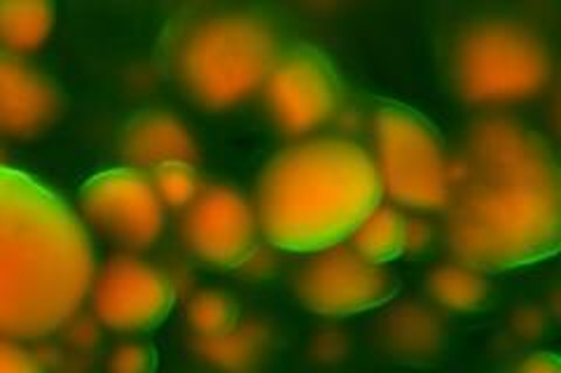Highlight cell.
<instances>
[{"label": "cell", "mask_w": 561, "mask_h": 373, "mask_svg": "<svg viewBox=\"0 0 561 373\" xmlns=\"http://www.w3.org/2000/svg\"><path fill=\"white\" fill-rule=\"evenodd\" d=\"M454 259L494 273L557 253L561 175L548 140L511 115H484L449 156L440 210Z\"/></svg>", "instance_id": "6da1fadb"}, {"label": "cell", "mask_w": 561, "mask_h": 373, "mask_svg": "<svg viewBox=\"0 0 561 373\" xmlns=\"http://www.w3.org/2000/svg\"><path fill=\"white\" fill-rule=\"evenodd\" d=\"M94 276L82 220L35 177L0 164V336L31 341L61 331Z\"/></svg>", "instance_id": "7a4b0ae2"}, {"label": "cell", "mask_w": 561, "mask_h": 373, "mask_svg": "<svg viewBox=\"0 0 561 373\" xmlns=\"http://www.w3.org/2000/svg\"><path fill=\"white\" fill-rule=\"evenodd\" d=\"M373 154L354 140L307 138L262 168L255 215L260 234L288 253L346 243L381 203Z\"/></svg>", "instance_id": "3957f363"}, {"label": "cell", "mask_w": 561, "mask_h": 373, "mask_svg": "<svg viewBox=\"0 0 561 373\" xmlns=\"http://www.w3.org/2000/svg\"><path fill=\"white\" fill-rule=\"evenodd\" d=\"M280 51L267 14L249 8H195L167 35V66L204 110H227L260 94Z\"/></svg>", "instance_id": "277c9868"}, {"label": "cell", "mask_w": 561, "mask_h": 373, "mask_svg": "<svg viewBox=\"0 0 561 373\" xmlns=\"http://www.w3.org/2000/svg\"><path fill=\"white\" fill-rule=\"evenodd\" d=\"M554 73L548 40L511 16L466 24L449 49V80L470 108L503 110L546 92Z\"/></svg>", "instance_id": "5b68a950"}, {"label": "cell", "mask_w": 561, "mask_h": 373, "mask_svg": "<svg viewBox=\"0 0 561 373\" xmlns=\"http://www.w3.org/2000/svg\"><path fill=\"white\" fill-rule=\"evenodd\" d=\"M373 145L381 194L410 210H443L449 154L440 131L424 115L408 105L383 103L373 121Z\"/></svg>", "instance_id": "8992f818"}, {"label": "cell", "mask_w": 561, "mask_h": 373, "mask_svg": "<svg viewBox=\"0 0 561 373\" xmlns=\"http://www.w3.org/2000/svg\"><path fill=\"white\" fill-rule=\"evenodd\" d=\"M260 94L274 129L295 140L330 127L342 105L335 66L309 45L280 47Z\"/></svg>", "instance_id": "52a82bcc"}, {"label": "cell", "mask_w": 561, "mask_h": 373, "mask_svg": "<svg viewBox=\"0 0 561 373\" xmlns=\"http://www.w3.org/2000/svg\"><path fill=\"white\" fill-rule=\"evenodd\" d=\"M80 208L87 224L125 250H148L167 229V208L146 171L131 166L103 171L84 183Z\"/></svg>", "instance_id": "ba28073f"}, {"label": "cell", "mask_w": 561, "mask_h": 373, "mask_svg": "<svg viewBox=\"0 0 561 373\" xmlns=\"http://www.w3.org/2000/svg\"><path fill=\"white\" fill-rule=\"evenodd\" d=\"M295 288L311 313L344 317L391 301L398 278L386 264L365 259L351 245L340 243L313 253L297 271Z\"/></svg>", "instance_id": "9c48e42d"}, {"label": "cell", "mask_w": 561, "mask_h": 373, "mask_svg": "<svg viewBox=\"0 0 561 373\" xmlns=\"http://www.w3.org/2000/svg\"><path fill=\"white\" fill-rule=\"evenodd\" d=\"M90 299L99 325L119 334H136L162 323L173 306L175 288L171 276L157 264L122 255L94 276Z\"/></svg>", "instance_id": "30bf717a"}, {"label": "cell", "mask_w": 561, "mask_h": 373, "mask_svg": "<svg viewBox=\"0 0 561 373\" xmlns=\"http://www.w3.org/2000/svg\"><path fill=\"white\" fill-rule=\"evenodd\" d=\"M255 206L237 187L204 185L185 208V241L192 255L216 266H239L257 247Z\"/></svg>", "instance_id": "8fae6325"}, {"label": "cell", "mask_w": 561, "mask_h": 373, "mask_svg": "<svg viewBox=\"0 0 561 373\" xmlns=\"http://www.w3.org/2000/svg\"><path fill=\"white\" fill-rule=\"evenodd\" d=\"M61 94L26 57L0 51V136L35 138L61 117Z\"/></svg>", "instance_id": "7c38bea8"}, {"label": "cell", "mask_w": 561, "mask_h": 373, "mask_svg": "<svg viewBox=\"0 0 561 373\" xmlns=\"http://www.w3.org/2000/svg\"><path fill=\"white\" fill-rule=\"evenodd\" d=\"M119 154L127 166L146 173L173 162L195 166L199 159L197 140L187 124L164 110L134 115L122 129Z\"/></svg>", "instance_id": "4fadbf2b"}, {"label": "cell", "mask_w": 561, "mask_h": 373, "mask_svg": "<svg viewBox=\"0 0 561 373\" xmlns=\"http://www.w3.org/2000/svg\"><path fill=\"white\" fill-rule=\"evenodd\" d=\"M379 346L393 362L431 364L447 346L443 313L426 301H400L381 317Z\"/></svg>", "instance_id": "5bb4252c"}, {"label": "cell", "mask_w": 561, "mask_h": 373, "mask_svg": "<svg viewBox=\"0 0 561 373\" xmlns=\"http://www.w3.org/2000/svg\"><path fill=\"white\" fill-rule=\"evenodd\" d=\"M197 358L216 373H262L274 350V331L262 319H239L218 336L192 341Z\"/></svg>", "instance_id": "9a60e30c"}, {"label": "cell", "mask_w": 561, "mask_h": 373, "mask_svg": "<svg viewBox=\"0 0 561 373\" xmlns=\"http://www.w3.org/2000/svg\"><path fill=\"white\" fill-rule=\"evenodd\" d=\"M426 292L433 306L449 313L482 311L491 299L489 273L466 261L451 259L426 276Z\"/></svg>", "instance_id": "2e32d148"}, {"label": "cell", "mask_w": 561, "mask_h": 373, "mask_svg": "<svg viewBox=\"0 0 561 373\" xmlns=\"http://www.w3.org/2000/svg\"><path fill=\"white\" fill-rule=\"evenodd\" d=\"M55 26V5L49 3H0V51L26 57L41 49Z\"/></svg>", "instance_id": "e0dca14e"}, {"label": "cell", "mask_w": 561, "mask_h": 373, "mask_svg": "<svg viewBox=\"0 0 561 373\" xmlns=\"http://www.w3.org/2000/svg\"><path fill=\"white\" fill-rule=\"evenodd\" d=\"M402 231H405V215L396 206L379 203L354 229V234L346 238V245L375 264H389L402 255Z\"/></svg>", "instance_id": "ac0fdd59"}, {"label": "cell", "mask_w": 561, "mask_h": 373, "mask_svg": "<svg viewBox=\"0 0 561 373\" xmlns=\"http://www.w3.org/2000/svg\"><path fill=\"white\" fill-rule=\"evenodd\" d=\"M237 301L220 290H199L187 301V325L195 339L218 336L239 323Z\"/></svg>", "instance_id": "d6986e66"}, {"label": "cell", "mask_w": 561, "mask_h": 373, "mask_svg": "<svg viewBox=\"0 0 561 373\" xmlns=\"http://www.w3.org/2000/svg\"><path fill=\"white\" fill-rule=\"evenodd\" d=\"M148 175L157 197H160L167 210H185L192 201L197 199L199 189L204 187L197 168L183 162L157 166Z\"/></svg>", "instance_id": "ffe728a7"}, {"label": "cell", "mask_w": 561, "mask_h": 373, "mask_svg": "<svg viewBox=\"0 0 561 373\" xmlns=\"http://www.w3.org/2000/svg\"><path fill=\"white\" fill-rule=\"evenodd\" d=\"M307 352L319 366H337L348 358L351 339L340 327H319L311 334Z\"/></svg>", "instance_id": "44dd1931"}, {"label": "cell", "mask_w": 561, "mask_h": 373, "mask_svg": "<svg viewBox=\"0 0 561 373\" xmlns=\"http://www.w3.org/2000/svg\"><path fill=\"white\" fill-rule=\"evenodd\" d=\"M154 350L146 341H122L111 352L108 360H105V369L108 373H152L154 371Z\"/></svg>", "instance_id": "7402d4cb"}, {"label": "cell", "mask_w": 561, "mask_h": 373, "mask_svg": "<svg viewBox=\"0 0 561 373\" xmlns=\"http://www.w3.org/2000/svg\"><path fill=\"white\" fill-rule=\"evenodd\" d=\"M550 327V313L546 306L526 304L519 306L511 317V331L519 341H538Z\"/></svg>", "instance_id": "603a6c76"}, {"label": "cell", "mask_w": 561, "mask_h": 373, "mask_svg": "<svg viewBox=\"0 0 561 373\" xmlns=\"http://www.w3.org/2000/svg\"><path fill=\"white\" fill-rule=\"evenodd\" d=\"M0 373H45L41 360L12 339L0 336Z\"/></svg>", "instance_id": "cb8c5ba5"}, {"label": "cell", "mask_w": 561, "mask_h": 373, "mask_svg": "<svg viewBox=\"0 0 561 373\" xmlns=\"http://www.w3.org/2000/svg\"><path fill=\"white\" fill-rule=\"evenodd\" d=\"M435 243V229L424 218H405V231H402V253L424 255Z\"/></svg>", "instance_id": "d4e9b609"}, {"label": "cell", "mask_w": 561, "mask_h": 373, "mask_svg": "<svg viewBox=\"0 0 561 373\" xmlns=\"http://www.w3.org/2000/svg\"><path fill=\"white\" fill-rule=\"evenodd\" d=\"M515 373H561V362L552 352H534L519 362Z\"/></svg>", "instance_id": "484cf974"}]
</instances>
